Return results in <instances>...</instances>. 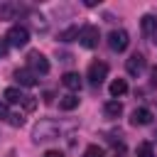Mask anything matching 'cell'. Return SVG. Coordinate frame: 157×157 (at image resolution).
Wrapping results in <instances>:
<instances>
[{
  "instance_id": "obj_6",
  "label": "cell",
  "mask_w": 157,
  "mask_h": 157,
  "mask_svg": "<svg viewBox=\"0 0 157 157\" xmlns=\"http://www.w3.org/2000/svg\"><path fill=\"white\" fill-rule=\"evenodd\" d=\"M128 44H130V34H128L125 29H113V32L108 34V47H110L113 52H125Z\"/></svg>"
},
{
  "instance_id": "obj_23",
  "label": "cell",
  "mask_w": 157,
  "mask_h": 157,
  "mask_svg": "<svg viewBox=\"0 0 157 157\" xmlns=\"http://www.w3.org/2000/svg\"><path fill=\"white\" fill-rule=\"evenodd\" d=\"M22 105H25V110H34V108H37V101H34V96H27Z\"/></svg>"
},
{
  "instance_id": "obj_1",
  "label": "cell",
  "mask_w": 157,
  "mask_h": 157,
  "mask_svg": "<svg viewBox=\"0 0 157 157\" xmlns=\"http://www.w3.org/2000/svg\"><path fill=\"white\" fill-rule=\"evenodd\" d=\"M59 132H61V128L54 123V120H39L37 125H34V130H32V140L34 142H47V140H56L59 137Z\"/></svg>"
},
{
  "instance_id": "obj_17",
  "label": "cell",
  "mask_w": 157,
  "mask_h": 157,
  "mask_svg": "<svg viewBox=\"0 0 157 157\" xmlns=\"http://www.w3.org/2000/svg\"><path fill=\"white\" fill-rule=\"evenodd\" d=\"M78 34H81L78 27H66V29L59 32V39H61V42H74V39H78Z\"/></svg>"
},
{
  "instance_id": "obj_9",
  "label": "cell",
  "mask_w": 157,
  "mask_h": 157,
  "mask_svg": "<svg viewBox=\"0 0 157 157\" xmlns=\"http://www.w3.org/2000/svg\"><path fill=\"white\" fill-rule=\"evenodd\" d=\"M130 123L132 125H150L152 123V110L150 108H135L132 115H130Z\"/></svg>"
},
{
  "instance_id": "obj_22",
  "label": "cell",
  "mask_w": 157,
  "mask_h": 157,
  "mask_svg": "<svg viewBox=\"0 0 157 157\" xmlns=\"http://www.w3.org/2000/svg\"><path fill=\"white\" fill-rule=\"evenodd\" d=\"M12 113H10V108H7V103L5 101H0V120H7Z\"/></svg>"
},
{
  "instance_id": "obj_8",
  "label": "cell",
  "mask_w": 157,
  "mask_h": 157,
  "mask_svg": "<svg viewBox=\"0 0 157 157\" xmlns=\"http://www.w3.org/2000/svg\"><path fill=\"white\" fill-rule=\"evenodd\" d=\"M61 83L71 91V93H76V91H81V86H83V81H81V76L76 74V71H66L64 76H61Z\"/></svg>"
},
{
  "instance_id": "obj_14",
  "label": "cell",
  "mask_w": 157,
  "mask_h": 157,
  "mask_svg": "<svg viewBox=\"0 0 157 157\" xmlns=\"http://www.w3.org/2000/svg\"><path fill=\"white\" fill-rule=\"evenodd\" d=\"M17 12H20V7L15 2H0V20H15Z\"/></svg>"
},
{
  "instance_id": "obj_12",
  "label": "cell",
  "mask_w": 157,
  "mask_h": 157,
  "mask_svg": "<svg viewBox=\"0 0 157 157\" xmlns=\"http://www.w3.org/2000/svg\"><path fill=\"white\" fill-rule=\"evenodd\" d=\"M2 96H5V103H25V98H27L17 86H7Z\"/></svg>"
},
{
  "instance_id": "obj_4",
  "label": "cell",
  "mask_w": 157,
  "mask_h": 157,
  "mask_svg": "<svg viewBox=\"0 0 157 157\" xmlns=\"http://www.w3.org/2000/svg\"><path fill=\"white\" fill-rule=\"evenodd\" d=\"M105 76H108V64H103V61H91V64H88L86 78H88L91 86H101V83L105 81Z\"/></svg>"
},
{
  "instance_id": "obj_18",
  "label": "cell",
  "mask_w": 157,
  "mask_h": 157,
  "mask_svg": "<svg viewBox=\"0 0 157 157\" xmlns=\"http://www.w3.org/2000/svg\"><path fill=\"white\" fill-rule=\"evenodd\" d=\"M135 155H137V157H155V150H152L150 142H140V145L135 147Z\"/></svg>"
},
{
  "instance_id": "obj_25",
  "label": "cell",
  "mask_w": 157,
  "mask_h": 157,
  "mask_svg": "<svg viewBox=\"0 0 157 157\" xmlns=\"http://www.w3.org/2000/svg\"><path fill=\"white\" fill-rule=\"evenodd\" d=\"M42 157H64V155H61L59 150H47V152H44Z\"/></svg>"
},
{
  "instance_id": "obj_10",
  "label": "cell",
  "mask_w": 157,
  "mask_h": 157,
  "mask_svg": "<svg viewBox=\"0 0 157 157\" xmlns=\"http://www.w3.org/2000/svg\"><path fill=\"white\" fill-rule=\"evenodd\" d=\"M15 81H17L20 86H27V88H32V86L37 83V76H34L29 69H17V71H15Z\"/></svg>"
},
{
  "instance_id": "obj_15",
  "label": "cell",
  "mask_w": 157,
  "mask_h": 157,
  "mask_svg": "<svg viewBox=\"0 0 157 157\" xmlns=\"http://www.w3.org/2000/svg\"><path fill=\"white\" fill-rule=\"evenodd\" d=\"M108 91H110V96H113V98H120V96L128 91V83H125V78H115V81H110Z\"/></svg>"
},
{
  "instance_id": "obj_20",
  "label": "cell",
  "mask_w": 157,
  "mask_h": 157,
  "mask_svg": "<svg viewBox=\"0 0 157 157\" xmlns=\"http://www.w3.org/2000/svg\"><path fill=\"white\" fill-rule=\"evenodd\" d=\"M29 20H32V25H34L37 29H42V32L47 29V22H44V17H42V15H29Z\"/></svg>"
},
{
  "instance_id": "obj_5",
  "label": "cell",
  "mask_w": 157,
  "mask_h": 157,
  "mask_svg": "<svg viewBox=\"0 0 157 157\" xmlns=\"http://www.w3.org/2000/svg\"><path fill=\"white\" fill-rule=\"evenodd\" d=\"M98 39H101V32H98V27H93V25H86V27H81V34H78V42H81V47H86V49H96V47H98Z\"/></svg>"
},
{
  "instance_id": "obj_26",
  "label": "cell",
  "mask_w": 157,
  "mask_h": 157,
  "mask_svg": "<svg viewBox=\"0 0 157 157\" xmlns=\"http://www.w3.org/2000/svg\"><path fill=\"white\" fill-rule=\"evenodd\" d=\"M150 76H152V83H155V86H157V66H155V69H152V71H150Z\"/></svg>"
},
{
  "instance_id": "obj_13",
  "label": "cell",
  "mask_w": 157,
  "mask_h": 157,
  "mask_svg": "<svg viewBox=\"0 0 157 157\" xmlns=\"http://www.w3.org/2000/svg\"><path fill=\"white\" fill-rule=\"evenodd\" d=\"M103 113H105V118H120L123 115V103L120 101H108L103 105Z\"/></svg>"
},
{
  "instance_id": "obj_24",
  "label": "cell",
  "mask_w": 157,
  "mask_h": 157,
  "mask_svg": "<svg viewBox=\"0 0 157 157\" xmlns=\"http://www.w3.org/2000/svg\"><path fill=\"white\" fill-rule=\"evenodd\" d=\"M7 52H10L7 39H0V59H5V56H7Z\"/></svg>"
},
{
  "instance_id": "obj_3",
  "label": "cell",
  "mask_w": 157,
  "mask_h": 157,
  "mask_svg": "<svg viewBox=\"0 0 157 157\" xmlns=\"http://www.w3.org/2000/svg\"><path fill=\"white\" fill-rule=\"evenodd\" d=\"M7 44L10 47H27V42H29V29L25 27V25H12L10 29H7Z\"/></svg>"
},
{
  "instance_id": "obj_16",
  "label": "cell",
  "mask_w": 157,
  "mask_h": 157,
  "mask_svg": "<svg viewBox=\"0 0 157 157\" xmlns=\"http://www.w3.org/2000/svg\"><path fill=\"white\" fill-rule=\"evenodd\" d=\"M76 105H78V96L76 93H66V96L59 98V108L61 110H74Z\"/></svg>"
},
{
  "instance_id": "obj_7",
  "label": "cell",
  "mask_w": 157,
  "mask_h": 157,
  "mask_svg": "<svg viewBox=\"0 0 157 157\" xmlns=\"http://www.w3.org/2000/svg\"><path fill=\"white\" fill-rule=\"evenodd\" d=\"M145 69H147V59L142 54H132L130 59H125V71L130 76H140Z\"/></svg>"
},
{
  "instance_id": "obj_2",
  "label": "cell",
  "mask_w": 157,
  "mask_h": 157,
  "mask_svg": "<svg viewBox=\"0 0 157 157\" xmlns=\"http://www.w3.org/2000/svg\"><path fill=\"white\" fill-rule=\"evenodd\" d=\"M27 69H29L34 76H44V74H49V61H47V56H44L42 52L32 49V52L27 54Z\"/></svg>"
},
{
  "instance_id": "obj_19",
  "label": "cell",
  "mask_w": 157,
  "mask_h": 157,
  "mask_svg": "<svg viewBox=\"0 0 157 157\" xmlns=\"http://www.w3.org/2000/svg\"><path fill=\"white\" fill-rule=\"evenodd\" d=\"M83 157H103V150L98 145H88L86 152H83Z\"/></svg>"
},
{
  "instance_id": "obj_11",
  "label": "cell",
  "mask_w": 157,
  "mask_h": 157,
  "mask_svg": "<svg viewBox=\"0 0 157 157\" xmlns=\"http://www.w3.org/2000/svg\"><path fill=\"white\" fill-rule=\"evenodd\" d=\"M140 27H142V34L145 37H155L157 34V17L155 15H145L140 20Z\"/></svg>"
},
{
  "instance_id": "obj_27",
  "label": "cell",
  "mask_w": 157,
  "mask_h": 157,
  "mask_svg": "<svg viewBox=\"0 0 157 157\" xmlns=\"http://www.w3.org/2000/svg\"><path fill=\"white\" fill-rule=\"evenodd\" d=\"M155 42H157V34H155Z\"/></svg>"
},
{
  "instance_id": "obj_21",
  "label": "cell",
  "mask_w": 157,
  "mask_h": 157,
  "mask_svg": "<svg viewBox=\"0 0 157 157\" xmlns=\"http://www.w3.org/2000/svg\"><path fill=\"white\" fill-rule=\"evenodd\" d=\"M7 123H10L12 128H22V125H25V118H22L20 113H12V115L7 118Z\"/></svg>"
}]
</instances>
